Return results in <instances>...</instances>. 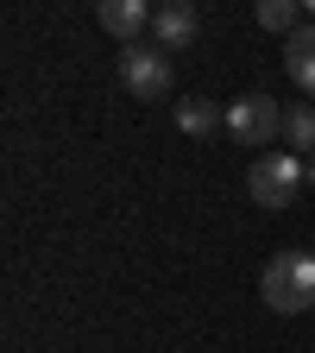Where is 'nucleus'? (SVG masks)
<instances>
[{"label": "nucleus", "mask_w": 315, "mask_h": 353, "mask_svg": "<svg viewBox=\"0 0 315 353\" xmlns=\"http://www.w3.org/2000/svg\"><path fill=\"white\" fill-rule=\"evenodd\" d=\"M258 296H265V309H278V316L315 309V252H278L258 272Z\"/></svg>", "instance_id": "1"}, {"label": "nucleus", "mask_w": 315, "mask_h": 353, "mask_svg": "<svg viewBox=\"0 0 315 353\" xmlns=\"http://www.w3.org/2000/svg\"><path fill=\"white\" fill-rule=\"evenodd\" d=\"M309 183V170H303V158L296 152H265V158H252V170H246V196L258 202V208H290V196Z\"/></svg>", "instance_id": "2"}, {"label": "nucleus", "mask_w": 315, "mask_h": 353, "mask_svg": "<svg viewBox=\"0 0 315 353\" xmlns=\"http://www.w3.org/2000/svg\"><path fill=\"white\" fill-rule=\"evenodd\" d=\"M227 132L240 145H272V139H284V108L272 95H240V101H227Z\"/></svg>", "instance_id": "3"}, {"label": "nucleus", "mask_w": 315, "mask_h": 353, "mask_svg": "<svg viewBox=\"0 0 315 353\" xmlns=\"http://www.w3.org/2000/svg\"><path fill=\"white\" fill-rule=\"evenodd\" d=\"M120 82L139 101H164L170 95V57L164 51H145V44H126V51H120Z\"/></svg>", "instance_id": "4"}, {"label": "nucleus", "mask_w": 315, "mask_h": 353, "mask_svg": "<svg viewBox=\"0 0 315 353\" xmlns=\"http://www.w3.org/2000/svg\"><path fill=\"white\" fill-rule=\"evenodd\" d=\"M196 32H202V13L190 7V0H164L158 19H152V38H158V51H164V57H170V51H190Z\"/></svg>", "instance_id": "5"}, {"label": "nucleus", "mask_w": 315, "mask_h": 353, "mask_svg": "<svg viewBox=\"0 0 315 353\" xmlns=\"http://www.w3.org/2000/svg\"><path fill=\"white\" fill-rule=\"evenodd\" d=\"M95 19H101V32H114L120 44H139V32H152L158 7H145V0H101Z\"/></svg>", "instance_id": "6"}, {"label": "nucleus", "mask_w": 315, "mask_h": 353, "mask_svg": "<svg viewBox=\"0 0 315 353\" xmlns=\"http://www.w3.org/2000/svg\"><path fill=\"white\" fill-rule=\"evenodd\" d=\"M170 120H176V132H190V139H208V132L227 126V108H214V101L190 95V101H176V108H170Z\"/></svg>", "instance_id": "7"}, {"label": "nucleus", "mask_w": 315, "mask_h": 353, "mask_svg": "<svg viewBox=\"0 0 315 353\" xmlns=\"http://www.w3.org/2000/svg\"><path fill=\"white\" fill-rule=\"evenodd\" d=\"M284 145L296 158H315V108L309 101H290V114H284Z\"/></svg>", "instance_id": "8"}, {"label": "nucleus", "mask_w": 315, "mask_h": 353, "mask_svg": "<svg viewBox=\"0 0 315 353\" xmlns=\"http://www.w3.org/2000/svg\"><path fill=\"white\" fill-rule=\"evenodd\" d=\"M258 26H265V32H278V38H296L309 19H303L296 0H258Z\"/></svg>", "instance_id": "9"}, {"label": "nucleus", "mask_w": 315, "mask_h": 353, "mask_svg": "<svg viewBox=\"0 0 315 353\" xmlns=\"http://www.w3.org/2000/svg\"><path fill=\"white\" fill-rule=\"evenodd\" d=\"M284 63H315V19H309L296 38H284Z\"/></svg>", "instance_id": "10"}, {"label": "nucleus", "mask_w": 315, "mask_h": 353, "mask_svg": "<svg viewBox=\"0 0 315 353\" xmlns=\"http://www.w3.org/2000/svg\"><path fill=\"white\" fill-rule=\"evenodd\" d=\"M284 70H290V82L303 88V95H315V63H284Z\"/></svg>", "instance_id": "11"}, {"label": "nucleus", "mask_w": 315, "mask_h": 353, "mask_svg": "<svg viewBox=\"0 0 315 353\" xmlns=\"http://www.w3.org/2000/svg\"><path fill=\"white\" fill-rule=\"evenodd\" d=\"M303 170H309V190H315V158H303Z\"/></svg>", "instance_id": "12"}]
</instances>
